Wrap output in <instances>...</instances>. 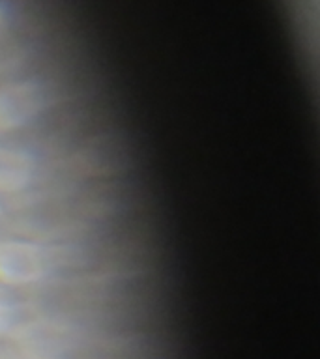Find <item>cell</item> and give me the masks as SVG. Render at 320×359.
<instances>
[{"label": "cell", "instance_id": "6da1fadb", "mask_svg": "<svg viewBox=\"0 0 320 359\" xmlns=\"http://www.w3.org/2000/svg\"><path fill=\"white\" fill-rule=\"evenodd\" d=\"M55 249L27 240H0V285H38L55 273Z\"/></svg>", "mask_w": 320, "mask_h": 359}, {"label": "cell", "instance_id": "277c9868", "mask_svg": "<svg viewBox=\"0 0 320 359\" xmlns=\"http://www.w3.org/2000/svg\"><path fill=\"white\" fill-rule=\"evenodd\" d=\"M6 25H8V13H6V10L0 6V32L4 30Z\"/></svg>", "mask_w": 320, "mask_h": 359}, {"label": "cell", "instance_id": "3957f363", "mask_svg": "<svg viewBox=\"0 0 320 359\" xmlns=\"http://www.w3.org/2000/svg\"><path fill=\"white\" fill-rule=\"evenodd\" d=\"M38 163L25 148L0 144V195H21L36 182Z\"/></svg>", "mask_w": 320, "mask_h": 359}, {"label": "cell", "instance_id": "7a4b0ae2", "mask_svg": "<svg viewBox=\"0 0 320 359\" xmlns=\"http://www.w3.org/2000/svg\"><path fill=\"white\" fill-rule=\"evenodd\" d=\"M49 107V90L34 79L0 84V135L13 133L38 120Z\"/></svg>", "mask_w": 320, "mask_h": 359}, {"label": "cell", "instance_id": "5b68a950", "mask_svg": "<svg viewBox=\"0 0 320 359\" xmlns=\"http://www.w3.org/2000/svg\"><path fill=\"white\" fill-rule=\"evenodd\" d=\"M0 213H2V195H0Z\"/></svg>", "mask_w": 320, "mask_h": 359}]
</instances>
